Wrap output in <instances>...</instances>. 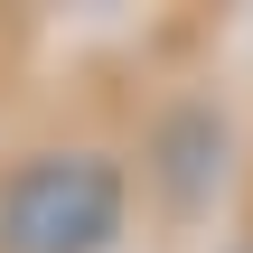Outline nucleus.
Instances as JSON below:
<instances>
[{
	"label": "nucleus",
	"mask_w": 253,
	"mask_h": 253,
	"mask_svg": "<svg viewBox=\"0 0 253 253\" xmlns=\"http://www.w3.org/2000/svg\"><path fill=\"white\" fill-rule=\"evenodd\" d=\"M122 235V169L94 150L28 160L0 188V253H113Z\"/></svg>",
	"instance_id": "1"
}]
</instances>
